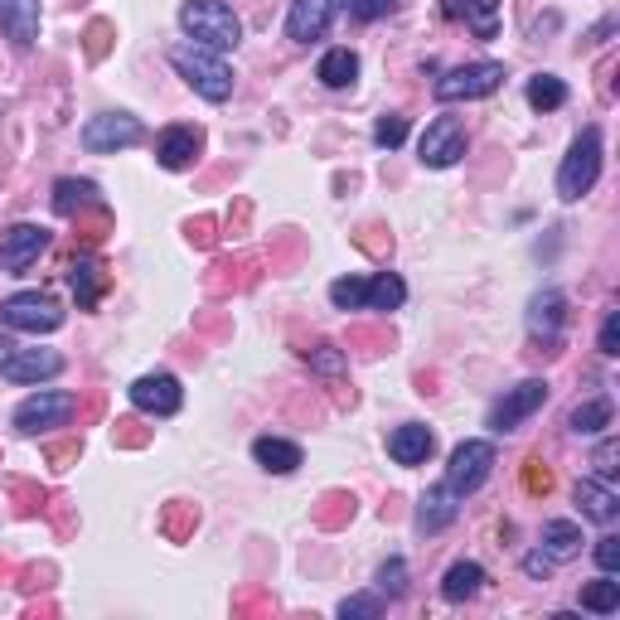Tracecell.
<instances>
[{
    "mask_svg": "<svg viewBox=\"0 0 620 620\" xmlns=\"http://www.w3.org/2000/svg\"><path fill=\"white\" fill-rule=\"evenodd\" d=\"M170 68H175L204 102H228V97H233V68H228L224 54H214V48H204L194 40L170 44Z\"/></svg>",
    "mask_w": 620,
    "mask_h": 620,
    "instance_id": "6da1fadb",
    "label": "cell"
},
{
    "mask_svg": "<svg viewBox=\"0 0 620 620\" xmlns=\"http://www.w3.org/2000/svg\"><path fill=\"white\" fill-rule=\"evenodd\" d=\"M180 30H185L194 44L214 48V54L238 48V40H242V20L224 0H185V6H180Z\"/></svg>",
    "mask_w": 620,
    "mask_h": 620,
    "instance_id": "7a4b0ae2",
    "label": "cell"
},
{
    "mask_svg": "<svg viewBox=\"0 0 620 620\" xmlns=\"http://www.w3.org/2000/svg\"><path fill=\"white\" fill-rule=\"evenodd\" d=\"M601 180V127H581V137L567 145L563 165H557V199L577 204L581 194Z\"/></svg>",
    "mask_w": 620,
    "mask_h": 620,
    "instance_id": "3957f363",
    "label": "cell"
},
{
    "mask_svg": "<svg viewBox=\"0 0 620 620\" xmlns=\"http://www.w3.org/2000/svg\"><path fill=\"white\" fill-rule=\"evenodd\" d=\"M73 412H78V398H73V393H64V388H40V393H30L15 407V432L40 436V432L68 427Z\"/></svg>",
    "mask_w": 620,
    "mask_h": 620,
    "instance_id": "277c9868",
    "label": "cell"
},
{
    "mask_svg": "<svg viewBox=\"0 0 620 620\" xmlns=\"http://www.w3.org/2000/svg\"><path fill=\"white\" fill-rule=\"evenodd\" d=\"M0 320L20 335H54L58 325H64V311H58L54 296H44V291H15V296L0 306Z\"/></svg>",
    "mask_w": 620,
    "mask_h": 620,
    "instance_id": "5b68a950",
    "label": "cell"
},
{
    "mask_svg": "<svg viewBox=\"0 0 620 620\" xmlns=\"http://www.w3.org/2000/svg\"><path fill=\"white\" fill-rule=\"evenodd\" d=\"M494 470V446L490 442H460L452 452V466H446V490L456 494V500H466V494H476L485 480H490Z\"/></svg>",
    "mask_w": 620,
    "mask_h": 620,
    "instance_id": "8992f818",
    "label": "cell"
},
{
    "mask_svg": "<svg viewBox=\"0 0 620 620\" xmlns=\"http://www.w3.org/2000/svg\"><path fill=\"white\" fill-rule=\"evenodd\" d=\"M504 83V64H466V68H452L446 78H436V102H476V97H490L494 88Z\"/></svg>",
    "mask_w": 620,
    "mask_h": 620,
    "instance_id": "52a82bcc",
    "label": "cell"
},
{
    "mask_svg": "<svg viewBox=\"0 0 620 620\" xmlns=\"http://www.w3.org/2000/svg\"><path fill=\"white\" fill-rule=\"evenodd\" d=\"M543 403H548V383H543V379H524V383L504 388V398L490 407V422H485V427L500 432V436L504 432H519V422H529Z\"/></svg>",
    "mask_w": 620,
    "mask_h": 620,
    "instance_id": "ba28073f",
    "label": "cell"
},
{
    "mask_svg": "<svg viewBox=\"0 0 620 620\" xmlns=\"http://www.w3.org/2000/svg\"><path fill=\"white\" fill-rule=\"evenodd\" d=\"M137 141H145V127L131 112H102V117H88V127H83V151L93 155L127 151Z\"/></svg>",
    "mask_w": 620,
    "mask_h": 620,
    "instance_id": "9c48e42d",
    "label": "cell"
},
{
    "mask_svg": "<svg viewBox=\"0 0 620 620\" xmlns=\"http://www.w3.org/2000/svg\"><path fill=\"white\" fill-rule=\"evenodd\" d=\"M466 155V121L460 117H436L417 141V161L427 170H452Z\"/></svg>",
    "mask_w": 620,
    "mask_h": 620,
    "instance_id": "30bf717a",
    "label": "cell"
},
{
    "mask_svg": "<svg viewBox=\"0 0 620 620\" xmlns=\"http://www.w3.org/2000/svg\"><path fill=\"white\" fill-rule=\"evenodd\" d=\"M48 228L40 224H15V228H6L0 233V272H10V276H20V272H30L34 262H40V252L48 248Z\"/></svg>",
    "mask_w": 620,
    "mask_h": 620,
    "instance_id": "8fae6325",
    "label": "cell"
},
{
    "mask_svg": "<svg viewBox=\"0 0 620 620\" xmlns=\"http://www.w3.org/2000/svg\"><path fill=\"white\" fill-rule=\"evenodd\" d=\"M339 10H345V0H291V10H286V40H296V44L320 40V34L335 24Z\"/></svg>",
    "mask_w": 620,
    "mask_h": 620,
    "instance_id": "7c38bea8",
    "label": "cell"
},
{
    "mask_svg": "<svg viewBox=\"0 0 620 620\" xmlns=\"http://www.w3.org/2000/svg\"><path fill=\"white\" fill-rule=\"evenodd\" d=\"M64 373V355L54 349H10L0 359V379L6 383H44V379H58Z\"/></svg>",
    "mask_w": 620,
    "mask_h": 620,
    "instance_id": "4fadbf2b",
    "label": "cell"
},
{
    "mask_svg": "<svg viewBox=\"0 0 620 620\" xmlns=\"http://www.w3.org/2000/svg\"><path fill=\"white\" fill-rule=\"evenodd\" d=\"M131 403L151 417H175L180 403H185V388H180L175 373H145V379L131 383Z\"/></svg>",
    "mask_w": 620,
    "mask_h": 620,
    "instance_id": "5bb4252c",
    "label": "cell"
},
{
    "mask_svg": "<svg viewBox=\"0 0 620 620\" xmlns=\"http://www.w3.org/2000/svg\"><path fill=\"white\" fill-rule=\"evenodd\" d=\"M529 330L543 339V345H557L567 330V296L557 286L548 291H539V296L529 301Z\"/></svg>",
    "mask_w": 620,
    "mask_h": 620,
    "instance_id": "9a60e30c",
    "label": "cell"
},
{
    "mask_svg": "<svg viewBox=\"0 0 620 620\" xmlns=\"http://www.w3.org/2000/svg\"><path fill=\"white\" fill-rule=\"evenodd\" d=\"M0 34L15 48H34V40H40V0H0Z\"/></svg>",
    "mask_w": 620,
    "mask_h": 620,
    "instance_id": "2e32d148",
    "label": "cell"
},
{
    "mask_svg": "<svg viewBox=\"0 0 620 620\" xmlns=\"http://www.w3.org/2000/svg\"><path fill=\"white\" fill-rule=\"evenodd\" d=\"M436 452V436L432 427H422V422H403L393 436H388V456L398 460V466H427Z\"/></svg>",
    "mask_w": 620,
    "mask_h": 620,
    "instance_id": "e0dca14e",
    "label": "cell"
},
{
    "mask_svg": "<svg viewBox=\"0 0 620 620\" xmlns=\"http://www.w3.org/2000/svg\"><path fill=\"white\" fill-rule=\"evenodd\" d=\"M204 151V131L199 127H165L161 141H155V161L165 170H185L194 165V155Z\"/></svg>",
    "mask_w": 620,
    "mask_h": 620,
    "instance_id": "ac0fdd59",
    "label": "cell"
},
{
    "mask_svg": "<svg viewBox=\"0 0 620 620\" xmlns=\"http://www.w3.org/2000/svg\"><path fill=\"white\" fill-rule=\"evenodd\" d=\"M573 500L581 509V519H591V524H616L620 519V500H616V490L606 480H577Z\"/></svg>",
    "mask_w": 620,
    "mask_h": 620,
    "instance_id": "d6986e66",
    "label": "cell"
},
{
    "mask_svg": "<svg viewBox=\"0 0 620 620\" xmlns=\"http://www.w3.org/2000/svg\"><path fill=\"white\" fill-rule=\"evenodd\" d=\"M252 460H258L262 470H272V476H291V470H301V446L286 442V436H258L252 442Z\"/></svg>",
    "mask_w": 620,
    "mask_h": 620,
    "instance_id": "ffe728a7",
    "label": "cell"
},
{
    "mask_svg": "<svg viewBox=\"0 0 620 620\" xmlns=\"http://www.w3.org/2000/svg\"><path fill=\"white\" fill-rule=\"evenodd\" d=\"M83 209H102V194H97L93 180L64 175V180L54 185V214H58V218H73V214H83Z\"/></svg>",
    "mask_w": 620,
    "mask_h": 620,
    "instance_id": "44dd1931",
    "label": "cell"
},
{
    "mask_svg": "<svg viewBox=\"0 0 620 620\" xmlns=\"http://www.w3.org/2000/svg\"><path fill=\"white\" fill-rule=\"evenodd\" d=\"M456 514H460L456 494L446 490V485H436V490H427V494H422L417 524H422V533H442V529H452V524H456Z\"/></svg>",
    "mask_w": 620,
    "mask_h": 620,
    "instance_id": "7402d4cb",
    "label": "cell"
},
{
    "mask_svg": "<svg viewBox=\"0 0 620 620\" xmlns=\"http://www.w3.org/2000/svg\"><path fill=\"white\" fill-rule=\"evenodd\" d=\"M68 286H73V296H78V311H93L97 301H102L107 276H102V267H97L93 258H83V262L68 267Z\"/></svg>",
    "mask_w": 620,
    "mask_h": 620,
    "instance_id": "603a6c76",
    "label": "cell"
},
{
    "mask_svg": "<svg viewBox=\"0 0 620 620\" xmlns=\"http://www.w3.org/2000/svg\"><path fill=\"white\" fill-rule=\"evenodd\" d=\"M315 78L325 83V88H355V78H359V54L355 48H330V54L320 58V68H315Z\"/></svg>",
    "mask_w": 620,
    "mask_h": 620,
    "instance_id": "cb8c5ba5",
    "label": "cell"
},
{
    "mask_svg": "<svg viewBox=\"0 0 620 620\" xmlns=\"http://www.w3.org/2000/svg\"><path fill=\"white\" fill-rule=\"evenodd\" d=\"M543 553L553 557V563H567V557L581 553V529L573 519H548L543 524Z\"/></svg>",
    "mask_w": 620,
    "mask_h": 620,
    "instance_id": "d4e9b609",
    "label": "cell"
},
{
    "mask_svg": "<svg viewBox=\"0 0 620 620\" xmlns=\"http://www.w3.org/2000/svg\"><path fill=\"white\" fill-rule=\"evenodd\" d=\"M611 417H616V403L601 393V398H587V403H577L573 417H567V427H573L577 436H597V432L611 427Z\"/></svg>",
    "mask_w": 620,
    "mask_h": 620,
    "instance_id": "484cf974",
    "label": "cell"
},
{
    "mask_svg": "<svg viewBox=\"0 0 620 620\" xmlns=\"http://www.w3.org/2000/svg\"><path fill=\"white\" fill-rule=\"evenodd\" d=\"M480 587H485V567H480V563H456L452 573L442 577V597L452 601V606L470 601V597H476Z\"/></svg>",
    "mask_w": 620,
    "mask_h": 620,
    "instance_id": "4316f807",
    "label": "cell"
},
{
    "mask_svg": "<svg viewBox=\"0 0 620 620\" xmlns=\"http://www.w3.org/2000/svg\"><path fill=\"white\" fill-rule=\"evenodd\" d=\"M407 301V282L398 272H379L369 276V296H363V311H398Z\"/></svg>",
    "mask_w": 620,
    "mask_h": 620,
    "instance_id": "83f0119b",
    "label": "cell"
},
{
    "mask_svg": "<svg viewBox=\"0 0 620 620\" xmlns=\"http://www.w3.org/2000/svg\"><path fill=\"white\" fill-rule=\"evenodd\" d=\"M529 107H539V112H557V107H567V83L557 78V73H539V78H529Z\"/></svg>",
    "mask_w": 620,
    "mask_h": 620,
    "instance_id": "f1b7e54d",
    "label": "cell"
},
{
    "mask_svg": "<svg viewBox=\"0 0 620 620\" xmlns=\"http://www.w3.org/2000/svg\"><path fill=\"white\" fill-rule=\"evenodd\" d=\"M581 611L616 616L620 611V581H611V573H606L601 581H587V587H581Z\"/></svg>",
    "mask_w": 620,
    "mask_h": 620,
    "instance_id": "f546056e",
    "label": "cell"
},
{
    "mask_svg": "<svg viewBox=\"0 0 620 620\" xmlns=\"http://www.w3.org/2000/svg\"><path fill=\"white\" fill-rule=\"evenodd\" d=\"M466 24L476 40H494L500 34V0H466Z\"/></svg>",
    "mask_w": 620,
    "mask_h": 620,
    "instance_id": "4dcf8cb0",
    "label": "cell"
},
{
    "mask_svg": "<svg viewBox=\"0 0 620 620\" xmlns=\"http://www.w3.org/2000/svg\"><path fill=\"white\" fill-rule=\"evenodd\" d=\"M363 296H369V276H339V282H330L335 311H363Z\"/></svg>",
    "mask_w": 620,
    "mask_h": 620,
    "instance_id": "1f68e13d",
    "label": "cell"
},
{
    "mask_svg": "<svg viewBox=\"0 0 620 620\" xmlns=\"http://www.w3.org/2000/svg\"><path fill=\"white\" fill-rule=\"evenodd\" d=\"M403 141H407V117L388 112V117L373 121V145H383V151H398Z\"/></svg>",
    "mask_w": 620,
    "mask_h": 620,
    "instance_id": "d6a6232c",
    "label": "cell"
},
{
    "mask_svg": "<svg viewBox=\"0 0 620 620\" xmlns=\"http://www.w3.org/2000/svg\"><path fill=\"white\" fill-rule=\"evenodd\" d=\"M379 591L388 601H398L407 591V563H403V557H388V563L379 567Z\"/></svg>",
    "mask_w": 620,
    "mask_h": 620,
    "instance_id": "836d02e7",
    "label": "cell"
},
{
    "mask_svg": "<svg viewBox=\"0 0 620 620\" xmlns=\"http://www.w3.org/2000/svg\"><path fill=\"white\" fill-rule=\"evenodd\" d=\"M383 606H388L383 591H379V597H345V601H339V616H345V620H355V616H383Z\"/></svg>",
    "mask_w": 620,
    "mask_h": 620,
    "instance_id": "e575fe53",
    "label": "cell"
},
{
    "mask_svg": "<svg viewBox=\"0 0 620 620\" xmlns=\"http://www.w3.org/2000/svg\"><path fill=\"white\" fill-rule=\"evenodd\" d=\"M616 460H620V446L611 442V436H606V442L597 446V460H591V466H597V480H606V485L616 480V470H620Z\"/></svg>",
    "mask_w": 620,
    "mask_h": 620,
    "instance_id": "d590c367",
    "label": "cell"
},
{
    "mask_svg": "<svg viewBox=\"0 0 620 620\" xmlns=\"http://www.w3.org/2000/svg\"><path fill=\"white\" fill-rule=\"evenodd\" d=\"M393 6H398V0H345V10H349L355 20H363V24H369V20H383Z\"/></svg>",
    "mask_w": 620,
    "mask_h": 620,
    "instance_id": "8d00e7d4",
    "label": "cell"
},
{
    "mask_svg": "<svg viewBox=\"0 0 620 620\" xmlns=\"http://www.w3.org/2000/svg\"><path fill=\"white\" fill-rule=\"evenodd\" d=\"M311 369H320V373H330V379H339V373H345V355H339L335 345H320V349H311Z\"/></svg>",
    "mask_w": 620,
    "mask_h": 620,
    "instance_id": "74e56055",
    "label": "cell"
},
{
    "mask_svg": "<svg viewBox=\"0 0 620 620\" xmlns=\"http://www.w3.org/2000/svg\"><path fill=\"white\" fill-rule=\"evenodd\" d=\"M597 563H601V573H611V577H616V567H620V539H616V533L597 539Z\"/></svg>",
    "mask_w": 620,
    "mask_h": 620,
    "instance_id": "f35d334b",
    "label": "cell"
},
{
    "mask_svg": "<svg viewBox=\"0 0 620 620\" xmlns=\"http://www.w3.org/2000/svg\"><path fill=\"white\" fill-rule=\"evenodd\" d=\"M601 355H620V311L606 315V325H601Z\"/></svg>",
    "mask_w": 620,
    "mask_h": 620,
    "instance_id": "ab89813d",
    "label": "cell"
},
{
    "mask_svg": "<svg viewBox=\"0 0 620 620\" xmlns=\"http://www.w3.org/2000/svg\"><path fill=\"white\" fill-rule=\"evenodd\" d=\"M524 573H529V577H548V573H553V557H548V553H529V557H524Z\"/></svg>",
    "mask_w": 620,
    "mask_h": 620,
    "instance_id": "60d3db41",
    "label": "cell"
},
{
    "mask_svg": "<svg viewBox=\"0 0 620 620\" xmlns=\"http://www.w3.org/2000/svg\"><path fill=\"white\" fill-rule=\"evenodd\" d=\"M10 349H15V345H10V339H6V335H0V359H6V355H10Z\"/></svg>",
    "mask_w": 620,
    "mask_h": 620,
    "instance_id": "b9f144b4",
    "label": "cell"
}]
</instances>
